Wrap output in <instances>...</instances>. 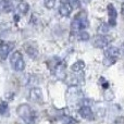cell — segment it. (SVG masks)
Wrapping results in <instances>:
<instances>
[{"mask_svg": "<svg viewBox=\"0 0 124 124\" xmlns=\"http://www.w3.org/2000/svg\"><path fill=\"white\" fill-rule=\"evenodd\" d=\"M88 25H89V22H88L86 11H79L73 19L72 24H71V30L73 33H78L88 27Z\"/></svg>", "mask_w": 124, "mask_h": 124, "instance_id": "1", "label": "cell"}, {"mask_svg": "<svg viewBox=\"0 0 124 124\" xmlns=\"http://www.w3.org/2000/svg\"><path fill=\"white\" fill-rule=\"evenodd\" d=\"M83 100V93L77 85H70L66 90V101L70 105H77Z\"/></svg>", "mask_w": 124, "mask_h": 124, "instance_id": "2", "label": "cell"}, {"mask_svg": "<svg viewBox=\"0 0 124 124\" xmlns=\"http://www.w3.org/2000/svg\"><path fill=\"white\" fill-rule=\"evenodd\" d=\"M16 113L26 124L33 123V120H34V111L30 107V105H27V103L20 105L16 108Z\"/></svg>", "mask_w": 124, "mask_h": 124, "instance_id": "3", "label": "cell"}, {"mask_svg": "<svg viewBox=\"0 0 124 124\" xmlns=\"http://www.w3.org/2000/svg\"><path fill=\"white\" fill-rule=\"evenodd\" d=\"M10 64L11 68L16 72H22L25 69V62L20 51H14L10 57Z\"/></svg>", "mask_w": 124, "mask_h": 124, "instance_id": "4", "label": "cell"}, {"mask_svg": "<svg viewBox=\"0 0 124 124\" xmlns=\"http://www.w3.org/2000/svg\"><path fill=\"white\" fill-rule=\"evenodd\" d=\"M112 38L110 36H108V35H100L98 34L97 36L94 37V39H93V46L96 48H100V49H102V48H106L109 46V44L111 43Z\"/></svg>", "mask_w": 124, "mask_h": 124, "instance_id": "5", "label": "cell"}, {"mask_svg": "<svg viewBox=\"0 0 124 124\" xmlns=\"http://www.w3.org/2000/svg\"><path fill=\"white\" fill-rule=\"evenodd\" d=\"M78 113L82 118L87 120V121H94L95 119H96V116H95L94 111H93V109L89 107V106L83 105L81 108H79Z\"/></svg>", "mask_w": 124, "mask_h": 124, "instance_id": "6", "label": "cell"}, {"mask_svg": "<svg viewBox=\"0 0 124 124\" xmlns=\"http://www.w3.org/2000/svg\"><path fill=\"white\" fill-rule=\"evenodd\" d=\"M108 16H109V26H116V19H118V11L114 8L112 3H109L107 7Z\"/></svg>", "mask_w": 124, "mask_h": 124, "instance_id": "7", "label": "cell"}, {"mask_svg": "<svg viewBox=\"0 0 124 124\" xmlns=\"http://www.w3.org/2000/svg\"><path fill=\"white\" fill-rule=\"evenodd\" d=\"M121 51L118 47L116 46H108L105 49V58H110L113 60H118V58L120 57Z\"/></svg>", "mask_w": 124, "mask_h": 124, "instance_id": "8", "label": "cell"}, {"mask_svg": "<svg viewBox=\"0 0 124 124\" xmlns=\"http://www.w3.org/2000/svg\"><path fill=\"white\" fill-rule=\"evenodd\" d=\"M30 100L36 103H43V92L40 88H32L30 92Z\"/></svg>", "mask_w": 124, "mask_h": 124, "instance_id": "9", "label": "cell"}, {"mask_svg": "<svg viewBox=\"0 0 124 124\" xmlns=\"http://www.w3.org/2000/svg\"><path fill=\"white\" fill-rule=\"evenodd\" d=\"M54 72L56 74L57 78L61 79V81H64L66 77V73H65V63L64 62H59L57 64V66L54 69Z\"/></svg>", "mask_w": 124, "mask_h": 124, "instance_id": "10", "label": "cell"}, {"mask_svg": "<svg viewBox=\"0 0 124 124\" xmlns=\"http://www.w3.org/2000/svg\"><path fill=\"white\" fill-rule=\"evenodd\" d=\"M13 48V45L10 43H1L0 44V58L6 59L8 54H10L11 49Z\"/></svg>", "mask_w": 124, "mask_h": 124, "instance_id": "11", "label": "cell"}, {"mask_svg": "<svg viewBox=\"0 0 124 124\" xmlns=\"http://www.w3.org/2000/svg\"><path fill=\"white\" fill-rule=\"evenodd\" d=\"M72 12V7L69 4L68 1H62L60 7H59V13L62 15V16H69Z\"/></svg>", "mask_w": 124, "mask_h": 124, "instance_id": "12", "label": "cell"}, {"mask_svg": "<svg viewBox=\"0 0 124 124\" xmlns=\"http://www.w3.org/2000/svg\"><path fill=\"white\" fill-rule=\"evenodd\" d=\"M84 69H85V62L82 61V60H78V61L74 62V63L72 64V66H71V70H72L74 73L82 72Z\"/></svg>", "mask_w": 124, "mask_h": 124, "instance_id": "13", "label": "cell"}, {"mask_svg": "<svg viewBox=\"0 0 124 124\" xmlns=\"http://www.w3.org/2000/svg\"><path fill=\"white\" fill-rule=\"evenodd\" d=\"M28 10H30V6H28V3H26L24 1L20 2L16 8V11L19 14H26L28 12Z\"/></svg>", "mask_w": 124, "mask_h": 124, "instance_id": "14", "label": "cell"}, {"mask_svg": "<svg viewBox=\"0 0 124 124\" xmlns=\"http://www.w3.org/2000/svg\"><path fill=\"white\" fill-rule=\"evenodd\" d=\"M93 111H94L95 116H96V114H98L99 118H103V116H105V114H106V108L103 107L102 105H97L96 106V109L93 110Z\"/></svg>", "mask_w": 124, "mask_h": 124, "instance_id": "15", "label": "cell"}, {"mask_svg": "<svg viewBox=\"0 0 124 124\" xmlns=\"http://www.w3.org/2000/svg\"><path fill=\"white\" fill-rule=\"evenodd\" d=\"M8 111H9L8 102L0 99V114L1 116H6V114H8Z\"/></svg>", "mask_w": 124, "mask_h": 124, "instance_id": "16", "label": "cell"}, {"mask_svg": "<svg viewBox=\"0 0 124 124\" xmlns=\"http://www.w3.org/2000/svg\"><path fill=\"white\" fill-rule=\"evenodd\" d=\"M25 50H26V52H27V54L30 57H32V58H36L37 57V54H38V51H37V49L36 48H34V47H25Z\"/></svg>", "mask_w": 124, "mask_h": 124, "instance_id": "17", "label": "cell"}, {"mask_svg": "<svg viewBox=\"0 0 124 124\" xmlns=\"http://www.w3.org/2000/svg\"><path fill=\"white\" fill-rule=\"evenodd\" d=\"M108 31H109V25H107V24L102 23L100 26L98 27V34L100 35H106V33H108Z\"/></svg>", "mask_w": 124, "mask_h": 124, "instance_id": "18", "label": "cell"}, {"mask_svg": "<svg viewBox=\"0 0 124 124\" xmlns=\"http://www.w3.org/2000/svg\"><path fill=\"white\" fill-rule=\"evenodd\" d=\"M78 38L83 41H87L88 39H89V34H88L87 32H85V31H81L79 35H78Z\"/></svg>", "mask_w": 124, "mask_h": 124, "instance_id": "19", "label": "cell"}, {"mask_svg": "<svg viewBox=\"0 0 124 124\" xmlns=\"http://www.w3.org/2000/svg\"><path fill=\"white\" fill-rule=\"evenodd\" d=\"M76 120H74L71 116H63L62 118V124H75Z\"/></svg>", "mask_w": 124, "mask_h": 124, "instance_id": "20", "label": "cell"}, {"mask_svg": "<svg viewBox=\"0 0 124 124\" xmlns=\"http://www.w3.org/2000/svg\"><path fill=\"white\" fill-rule=\"evenodd\" d=\"M56 1L57 0H45V7L47 9H52L56 6Z\"/></svg>", "mask_w": 124, "mask_h": 124, "instance_id": "21", "label": "cell"}, {"mask_svg": "<svg viewBox=\"0 0 124 124\" xmlns=\"http://www.w3.org/2000/svg\"><path fill=\"white\" fill-rule=\"evenodd\" d=\"M66 1L72 7V9H76L79 7V0H66Z\"/></svg>", "mask_w": 124, "mask_h": 124, "instance_id": "22", "label": "cell"}, {"mask_svg": "<svg viewBox=\"0 0 124 124\" xmlns=\"http://www.w3.org/2000/svg\"><path fill=\"white\" fill-rule=\"evenodd\" d=\"M116 60H113V59H110V58H105L103 59V64H105L106 66H110V65H112V64H114L116 63Z\"/></svg>", "mask_w": 124, "mask_h": 124, "instance_id": "23", "label": "cell"}, {"mask_svg": "<svg viewBox=\"0 0 124 124\" xmlns=\"http://www.w3.org/2000/svg\"><path fill=\"white\" fill-rule=\"evenodd\" d=\"M113 124H124V116H121V118H118L116 121H114Z\"/></svg>", "mask_w": 124, "mask_h": 124, "instance_id": "24", "label": "cell"}, {"mask_svg": "<svg viewBox=\"0 0 124 124\" xmlns=\"http://www.w3.org/2000/svg\"><path fill=\"white\" fill-rule=\"evenodd\" d=\"M83 1H84V2H85V3H89V2H90V1H92V0H83Z\"/></svg>", "mask_w": 124, "mask_h": 124, "instance_id": "25", "label": "cell"}, {"mask_svg": "<svg viewBox=\"0 0 124 124\" xmlns=\"http://www.w3.org/2000/svg\"><path fill=\"white\" fill-rule=\"evenodd\" d=\"M121 49H122V52H123V54H124V43L122 44V48H121Z\"/></svg>", "mask_w": 124, "mask_h": 124, "instance_id": "26", "label": "cell"}, {"mask_svg": "<svg viewBox=\"0 0 124 124\" xmlns=\"http://www.w3.org/2000/svg\"><path fill=\"white\" fill-rule=\"evenodd\" d=\"M17 1H20V0H17Z\"/></svg>", "mask_w": 124, "mask_h": 124, "instance_id": "27", "label": "cell"}]
</instances>
